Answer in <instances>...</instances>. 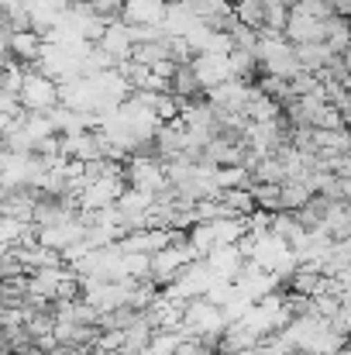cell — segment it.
<instances>
[{
    "instance_id": "obj_2",
    "label": "cell",
    "mask_w": 351,
    "mask_h": 355,
    "mask_svg": "<svg viewBox=\"0 0 351 355\" xmlns=\"http://www.w3.org/2000/svg\"><path fill=\"white\" fill-rule=\"evenodd\" d=\"M207 266L214 269V276L217 279H231L237 276V269L244 266V252H241V245L234 241V245H217L210 255H207Z\"/></svg>"
},
{
    "instance_id": "obj_3",
    "label": "cell",
    "mask_w": 351,
    "mask_h": 355,
    "mask_svg": "<svg viewBox=\"0 0 351 355\" xmlns=\"http://www.w3.org/2000/svg\"><path fill=\"white\" fill-rule=\"evenodd\" d=\"M258 211H282V183H251Z\"/></svg>"
},
{
    "instance_id": "obj_1",
    "label": "cell",
    "mask_w": 351,
    "mask_h": 355,
    "mask_svg": "<svg viewBox=\"0 0 351 355\" xmlns=\"http://www.w3.org/2000/svg\"><path fill=\"white\" fill-rule=\"evenodd\" d=\"M193 66H197V73H200V80H204L207 90H217V87H224V83L234 80L231 59H228L224 52H200V55L193 59Z\"/></svg>"
},
{
    "instance_id": "obj_4",
    "label": "cell",
    "mask_w": 351,
    "mask_h": 355,
    "mask_svg": "<svg viewBox=\"0 0 351 355\" xmlns=\"http://www.w3.org/2000/svg\"><path fill=\"white\" fill-rule=\"evenodd\" d=\"M279 3H286V7H296V3H300V0H279Z\"/></svg>"
}]
</instances>
